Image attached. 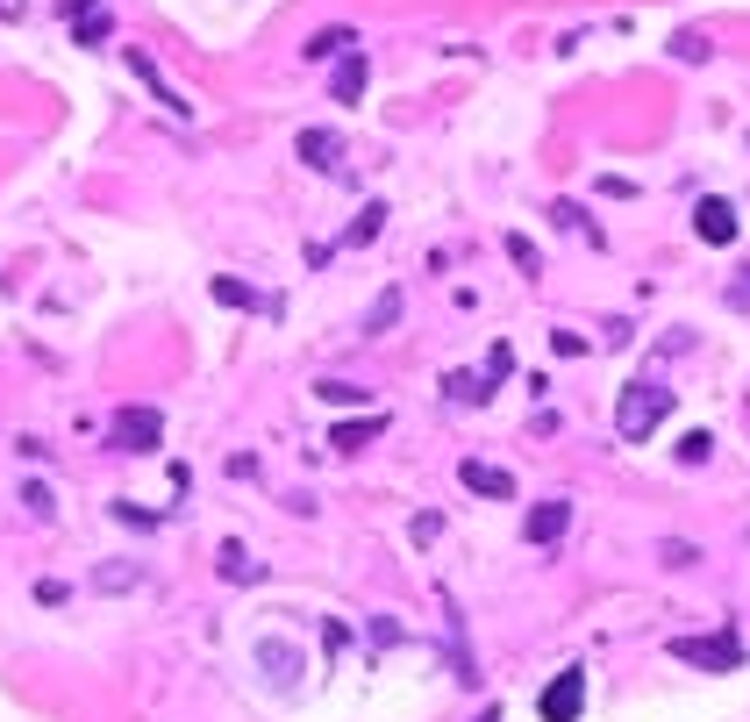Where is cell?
I'll use <instances>...</instances> for the list:
<instances>
[{"label": "cell", "instance_id": "4fadbf2b", "mask_svg": "<svg viewBox=\"0 0 750 722\" xmlns=\"http://www.w3.org/2000/svg\"><path fill=\"white\" fill-rule=\"evenodd\" d=\"M443 394L458 401V408H472V401H493V380H486V372H450Z\"/></svg>", "mask_w": 750, "mask_h": 722}, {"label": "cell", "instance_id": "7a4b0ae2", "mask_svg": "<svg viewBox=\"0 0 750 722\" xmlns=\"http://www.w3.org/2000/svg\"><path fill=\"white\" fill-rule=\"evenodd\" d=\"M672 658H679V666H708V672H737L743 666V644L729 637H672Z\"/></svg>", "mask_w": 750, "mask_h": 722}, {"label": "cell", "instance_id": "7402d4cb", "mask_svg": "<svg viewBox=\"0 0 750 722\" xmlns=\"http://www.w3.org/2000/svg\"><path fill=\"white\" fill-rule=\"evenodd\" d=\"M507 258H515V265H522V273H529V279L544 273V258H536V244H529V236H507Z\"/></svg>", "mask_w": 750, "mask_h": 722}, {"label": "cell", "instance_id": "603a6c76", "mask_svg": "<svg viewBox=\"0 0 750 722\" xmlns=\"http://www.w3.org/2000/svg\"><path fill=\"white\" fill-rule=\"evenodd\" d=\"M314 394H322V401H336V408H351V401H365V386H351V380H322Z\"/></svg>", "mask_w": 750, "mask_h": 722}, {"label": "cell", "instance_id": "8992f818", "mask_svg": "<svg viewBox=\"0 0 750 722\" xmlns=\"http://www.w3.org/2000/svg\"><path fill=\"white\" fill-rule=\"evenodd\" d=\"M365 86H372V65H365V51H343V57H336V72H329V100L357 108V100H365Z\"/></svg>", "mask_w": 750, "mask_h": 722}, {"label": "cell", "instance_id": "7c38bea8", "mask_svg": "<svg viewBox=\"0 0 750 722\" xmlns=\"http://www.w3.org/2000/svg\"><path fill=\"white\" fill-rule=\"evenodd\" d=\"M372 436H386V415H365V423H336V429H329V444H336V450H365Z\"/></svg>", "mask_w": 750, "mask_h": 722}, {"label": "cell", "instance_id": "4316f807", "mask_svg": "<svg viewBox=\"0 0 750 722\" xmlns=\"http://www.w3.org/2000/svg\"><path fill=\"white\" fill-rule=\"evenodd\" d=\"M79 8H94V0H65V14H79Z\"/></svg>", "mask_w": 750, "mask_h": 722}, {"label": "cell", "instance_id": "ac0fdd59", "mask_svg": "<svg viewBox=\"0 0 750 722\" xmlns=\"http://www.w3.org/2000/svg\"><path fill=\"white\" fill-rule=\"evenodd\" d=\"M222 580H265V565L244 544H222Z\"/></svg>", "mask_w": 750, "mask_h": 722}, {"label": "cell", "instance_id": "5b68a950", "mask_svg": "<svg viewBox=\"0 0 750 722\" xmlns=\"http://www.w3.org/2000/svg\"><path fill=\"white\" fill-rule=\"evenodd\" d=\"M158 436H164V415L158 408H115V423H108V444L115 450H158Z\"/></svg>", "mask_w": 750, "mask_h": 722}, {"label": "cell", "instance_id": "2e32d148", "mask_svg": "<svg viewBox=\"0 0 750 722\" xmlns=\"http://www.w3.org/2000/svg\"><path fill=\"white\" fill-rule=\"evenodd\" d=\"M400 308H408V300H400V287H386L379 300H372V315H365V337H386V329L400 322Z\"/></svg>", "mask_w": 750, "mask_h": 722}, {"label": "cell", "instance_id": "44dd1931", "mask_svg": "<svg viewBox=\"0 0 750 722\" xmlns=\"http://www.w3.org/2000/svg\"><path fill=\"white\" fill-rule=\"evenodd\" d=\"M708 450H715V436H708V429H686V436H679V465H700Z\"/></svg>", "mask_w": 750, "mask_h": 722}, {"label": "cell", "instance_id": "52a82bcc", "mask_svg": "<svg viewBox=\"0 0 750 722\" xmlns=\"http://www.w3.org/2000/svg\"><path fill=\"white\" fill-rule=\"evenodd\" d=\"M694 236H700V244H737V208H729L722 193H715V201H700V208H694Z\"/></svg>", "mask_w": 750, "mask_h": 722}, {"label": "cell", "instance_id": "cb8c5ba5", "mask_svg": "<svg viewBox=\"0 0 750 722\" xmlns=\"http://www.w3.org/2000/svg\"><path fill=\"white\" fill-rule=\"evenodd\" d=\"M550 222H558V230H593V222H587V208H572V201H558V208H550ZM600 236V230H593Z\"/></svg>", "mask_w": 750, "mask_h": 722}, {"label": "cell", "instance_id": "83f0119b", "mask_svg": "<svg viewBox=\"0 0 750 722\" xmlns=\"http://www.w3.org/2000/svg\"><path fill=\"white\" fill-rule=\"evenodd\" d=\"M479 722H501V715H493V709H486V715H479Z\"/></svg>", "mask_w": 750, "mask_h": 722}, {"label": "cell", "instance_id": "9c48e42d", "mask_svg": "<svg viewBox=\"0 0 750 722\" xmlns=\"http://www.w3.org/2000/svg\"><path fill=\"white\" fill-rule=\"evenodd\" d=\"M458 479H464L472 493H486V501H515V473H501V465L464 458V465H458Z\"/></svg>", "mask_w": 750, "mask_h": 722}, {"label": "cell", "instance_id": "5bb4252c", "mask_svg": "<svg viewBox=\"0 0 750 722\" xmlns=\"http://www.w3.org/2000/svg\"><path fill=\"white\" fill-rule=\"evenodd\" d=\"M129 72H137V79H143V86H150V94H158V100H164V108H172V115H186V100H179V94H172V86H164V72H158V65H150V57H143V51H129Z\"/></svg>", "mask_w": 750, "mask_h": 722}, {"label": "cell", "instance_id": "d6986e66", "mask_svg": "<svg viewBox=\"0 0 750 722\" xmlns=\"http://www.w3.org/2000/svg\"><path fill=\"white\" fill-rule=\"evenodd\" d=\"M215 300L222 308H258V294H250L244 279H215Z\"/></svg>", "mask_w": 750, "mask_h": 722}, {"label": "cell", "instance_id": "d4e9b609", "mask_svg": "<svg viewBox=\"0 0 750 722\" xmlns=\"http://www.w3.org/2000/svg\"><path fill=\"white\" fill-rule=\"evenodd\" d=\"M22 508H29V516H51V487H43V479H29V487H22Z\"/></svg>", "mask_w": 750, "mask_h": 722}, {"label": "cell", "instance_id": "277c9868", "mask_svg": "<svg viewBox=\"0 0 750 722\" xmlns=\"http://www.w3.org/2000/svg\"><path fill=\"white\" fill-rule=\"evenodd\" d=\"M579 709H587V666H565L558 680L536 694V715L544 722H579Z\"/></svg>", "mask_w": 750, "mask_h": 722}, {"label": "cell", "instance_id": "30bf717a", "mask_svg": "<svg viewBox=\"0 0 750 722\" xmlns=\"http://www.w3.org/2000/svg\"><path fill=\"white\" fill-rule=\"evenodd\" d=\"M300 164H314V172H329V179H336L343 172V144L336 137H329V129H300Z\"/></svg>", "mask_w": 750, "mask_h": 722}, {"label": "cell", "instance_id": "484cf974", "mask_svg": "<svg viewBox=\"0 0 750 722\" xmlns=\"http://www.w3.org/2000/svg\"><path fill=\"white\" fill-rule=\"evenodd\" d=\"M722 300H729V308H750V265H743L737 279H729V294H722Z\"/></svg>", "mask_w": 750, "mask_h": 722}, {"label": "cell", "instance_id": "9a60e30c", "mask_svg": "<svg viewBox=\"0 0 750 722\" xmlns=\"http://www.w3.org/2000/svg\"><path fill=\"white\" fill-rule=\"evenodd\" d=\"M108 29H115V14L100 8V0H94V8H79V14H72V36H79V43H108Z\"/></svg>", "mask_w": 750, "mask_h": 722}, {"label": "cell", "instance_id": "ffe728a7", "mask_svg": "<svg viewBox=\"0 0 750 722\" xmlns=\"http://www.w3.org/2000/svg\"><path fill=\"white\" fill-rule=\"evenodd\" d=\"M94 586H100V594H122V586H137V565H100Z\"/></svg>", "mask_w": 750, "mask_h": 722}, {"label": "cell", "instance_id": "e0dca14e", "mask_svg": "<svg viewBox=\"0 0 750 722\" xmlns=\"http://www.w3.org/2000/svg\"><path fill=\"white\" fill-rule=\"evenodd\" d=\"M379 230H386V201H365V215H357L351 230H343V244H372Z\"/></svg>", "mask_w": 750, "mask_h": 722}, {"label": "cell", "instance_id": "3957f363", "mask_svg": "<svg viewBox=\"0 0 750 722\" xmlns=\"http://www.w3.org/2000/svg\"><path fill=\"white\" fill-rule=\"evenodd\" d=\"M250 658L265 666V680H272L279 694H293L300 672H308V651H300V644H287V637H258V644H250Z\"/></svg>", "mask_w": 750, "mask_h": 722}, {"label": "cell", "instance_id": "8fae6325", "mask_svg": "<svg viewBox=\"0 0 750 722\" xmlns=\"http://www.w3.org/2000/svg\"><path fill=\"white\" fill-rule=\"evenodd\" d=\"M351 43H357V29H314L308 36V65H336Z\"/></svg>", "mask_w": 750, "mask_h": 722}, {"label": "cell", "instance_id": "ba28073f", "mask_svg": "<svg viewBox=\"0 0 750 722\" xmlns=\"http://www.w3.org/2000/svg\"><path fill=\"white\" fill-rule=\"evenodd\" d=\"M565 530H572V501H536L529 522H522V537H529V544H558Z\"/></svg>", "mask_w": 750, "mask_h": 722}, {"label": "cell", "instance_id": "6da1fadb", "mask_svg": "<svg viewBox=\"0 0 750 722\" xmlns=\"http://www.w3.org/2000/svg\"><path fill=\"white\" fill-rule=\"evenodd\" d=\"M672 415V386H657V380H629L622 386V401H614V429L629 436V444H651V429Z\"/></svg>", "mask_w": 750, "mask_h": 722}]
</instances>
